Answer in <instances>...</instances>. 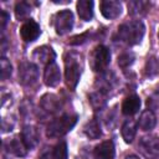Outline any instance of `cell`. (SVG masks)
<instances>
[{
	"instance_id": "cell-24",
	"label": "cell",
	"mask_w": 159,
	"mask_h": 159,
	"mask_svg": "<svg viewBox=\"0 0 159 159\" xmlns=\"http://www.w3.org/2000/svg\"><path fill=\"white\" fill-rule=\"evenodd\" d=\"M68 150H67V144L65 140H61L53 149V157L55 159H67Z\"/></svg>"
},
{
	"instance_id": "cell-23",
	"label": "cell",
	"mask_w": 159,
	"mask_h": 159,
	"mask_svg": "<svg viewBox=\"0 0 159 159\" xmlns=\"http://www.w3.org/2000/svg\"><path fill=\"white\" fill-rule=\"evenodd\" d=\"M89 102L92 104L93 108H102L106 103V97H104V93L103 92H96V93H92L89 96Z\"/></svg>"
},
{
	"instance_id": "cell-5",
	"label": "cell",
	"mask_w": 159,
	"mask_h": 159,
	"mask_svg": "<svg viewBox=\"0 0 159 159\" xmlns=\"http://www.w3.org/2000/svg\"><path fill=\"white\" fill-rule=\"evenodd\" d=\"M53 27L57 35H66L73 27V14L71 10H61L53 16Z\"/></svg>"
},
{
	"instance_id": "cell-1",
	"label": "cell",
	"mask_w": 159,
	"mask_h": 159,
	"mask_svg": "<svg viewBox=\"0 0 159 159\" xmlns=\"http://www.w3.org/2000/svg\"><path fill=\"white\" fill-rule=\"evenodd\" d=\"M145 32V26L140 20H132L128 22L122 24L118 27V39L120 42L128 45V46H134L138 45Z\"/></svg>"
},
{
	"instance_id": "cell-19",
	"label": "cell",
	"mask_w": 159,
	"mask_h": 159,
	"mask_svg": "<svg viewBox=\"0 0 159 159\" xmlns=\"http://www.w3.org/2000/svg\"><path fill=\"white\" fill-rule=\"evenodd\" d=\"M122 138L125 143H132L137 133V123L133 119H127L122 125Z\"/></svg>"
},
{
	"instance_id": "cell-29",
	"label": "cell",
	"mask_w": 159,
	"mask_h": 159,
	"mask_svg": "<svg viewBox=\"0 0 159 159\" xmlns=\"http://www.w3.org/2000/svg\"><path fill=\"white\" fill-rule=\"evenodd\" d=\"M148 106H150V107L159 106V88H157V91L153 93V96L150 98H148Z\"/></svg>"
},
{
	"instance_id": "cell-28",
	"label": "cell",
	"mask_w": 159,
	"mask_h": 159,
	"mask_svg": "<svg viewBox=\"0 0 159 159\" xmlns=\"http://www.w3.org/2000/svg\"><path fill=\"white\" fill-rule=\"evenodd\" d=\"M9 76H11V65L5 57H2L1 58V78L5 80Z\"/></svg>"
},
{
	"instance_id": "cell-20",
	"label": "cell",
	"mask_w": 159,
	"mask_h": 159,
	"mask_svg": "<svg viewBox=\"0 0 159 159\" xmlns=\"http://www.w3.org/2000/svg\"><path fill=\"white\" fill-rule=\"evenodd\" d=\"M83 132L89 139H97L102 134L101 125H99V123L96 118H93V119H91L89 122L86 123V125L83 127Z\"/></svg>"
},
{
	"instance_id": "cell-8",
	"label": "cell",
	"mask_w": 159,
	"mask_h": 159,
	"mask_svg": "<svg viewBox=\"0 0 159 159\" xmlns=\"http://www.w3.org/2000/svg\"><path fill=\"white\" fill-rule=\"evenodd\" d=\"M41 34V29H40V25L29 19L27 21H25L20 29V35H21V39L25 41V42H31V41H35Z\"/></svg>"
},
{
	"instance_id": "cell-2",
	"label": "cell",
	"mask_w": 159,
	"mask_h": 159,
	"mask_svg": "<svg viewBox=\"0 0 159 159\" xmlns=\"http://www.w3.org/2000/svg\"><path fill=\"white\" fill-rule=\"evenodd\" d=\"M81 56L77 52L67 53L65 57V80L70 89H75L81 77Z\"/></svg>"
},
{
	"instance_id": "cell-7",
	"label": "cell",
	"mask_w": 159,
	"mask_h": 159,
	"mask_svg": "<svg viewBox=\"0 0 159 159\" xmlns=\"http://www.w3.org/2000/svg\"><path fill=\"white\" fill-rule=\"evenodd\" d=\"M138 145L142 154L148 159H155L159 157V137L158 135L143 137L139 140Z\"/></svg>"
},
{
	"instance_id": "cell-27",
	"label": "cell",
	"mask_w": 159,
	"mask_h": 159,
	"mask_svg": "<svg viewBox=\"0 0 159 159\" xmlns=\"http://www.w3.org/2000/svg\"><path fill=\"white\" fill-rule=\"evenodd\" d=\"M88 36H89V31L83 32V34H81V35H76V36H73V37L70 39L68 43H70V45H73V46L82 45V43H84V42L88 40Z\"/></svg>"
},
{
	"instance_id": "cell-14",
	"label": "cell",
	"mask_w": 159,
	"mask_h": 159,
	"mask_svg": "<svg viewBox=\"0 0 159 159\" xmlns=\"http://www.w3.org/2000/svg\"><path fill=\"white\" fill-rule=\"evenodd\" d=\"M93 153L96 159H113L116 154L114 144L112 140H104L98 145H96Z\"/></svg>"
},
{
	"instance_id": "cell-12",
	"label": "cell",
	"mask_w": 159,
	"mask_h": 159,
	"mask_svg": "<svg viewBox=\"0 0 159 159\" xmlns=\"http://www.w3.org/2000/svg\"><path fill=\"white\" fill-rule=\"evenodd\" d=\"M43 81H45L46 86H48V87H56L60 83L61 72H60L58 66L55 62H52V63L46 66L45 73H43Z\"/></svg>"
},
{
	"instance_id": "cell-22",
	"label": "cell",
	"mask_w": 159,
	"mask_h": 159,
	"mask_svg": "<svg viewBox=\"0 0 159 159\" xmlns=\"http://www.w3.org/2000/svg\"><path fill=\"white\" fill-rule=\"evenodd\" d=\"M31 14V7L27 2L25 1H21V2H17L16 6H15V15H16V19L17 20H29L27 17L30 16Z\"/></svg>"
},
{
	"instance_id": "cell-10",
	"label": "cell",
	"mask_w": 159,
	"mask_h": 159,
	"mask_svg": "<svg viewBox=\"0 0 159 159\" xmlns=\"http://www.w3.org/2000/svg\"><path fill=\"white\" fill-rule=\"evenodd\" d=\"M21 139L25 143L27 149H32L39 144V140H40L39 130L34 125H25L21 132Z\"/></svg>"
},
{
	"instance_id": "cell-34",
	"label": "cell",
	"mask_w": 159,
	"mask_h": 159,
	"mask_svg": "<svg viewBox=\"0 0 159 159\" xmlns=\"http://www.w3.org/2000/svg\"><path fill=\"white\" fill-rule=\"evenodd\" d=\"M158 63H159V62H158Z\"/></svg>"
},
{
	"instance_id": "cell-11",
	"label": "cell",
	"mask_w": 159,
	"mask_h": 159,
	"mask_svg": "<svg viewBox=\"0 0 159 159\" xmlns=\"http://www.w3.org/2000/svg\"><path fill=\"white\" fill-rule=\"evenodd\" d=\"M32 57H34V60H36L41 65H46L47 66V65L55 62L53 60L56 58V53H55V51L51 47H48V46H41V47H37L34 51Z\"/></svg>"
},
{
	"instance_id": "cell-3",
	"label": "cell",
	"mask_w": 159,
	"mask_h": 159,
	"mask_svg": "<svg viewBox=\"0 0 159 159\" xmlns=\"http://www.w3.org/2000/svg\"><path fill=\"white\" fill-rule=\"evenodd\" d=\"M77 116L76 114H63L60 118L52 120L46 130L47 137L50 138H58L65 135L67 132H70L75 124L77 123Z\"/></svg>"
},
{
	"instance_id": "cell-13",
	"label": "cell",
	"mask_w": 159,
	"mask_h": 159,
	"mask_svg": "<svg viewBox=\"0 0 159 159\" xmlns=\"http://www.w3.org/2000/svg\"><path fill=\"white\" fill-rule=\"evenodd\" d=\"M4 147L9 153H11L16 157H25L27 153V148H26L25 143L22 142L21 138H17V137L5 140Z\"/></svg>"
},
{
	"instance_id": "cell-18",
	"label": "cell",
	"mask_w": 159,
	"mask_h": 159,
	"mask_svg": "<svg viewBox=\"0 0 159 159\" xmlns=\"http://www.w3.org/2000/svg\"><path fill=\"white\" fill-rule=\"evenodd\" d=\"M41 107L48 112V113H53V112H57L61 107V102L58 99L57 96L55 94H45L42 98H41Z\"/></svg>"
},
{
	"instance_id": "cell-33",
	"label": "cell",
	"mask_w": 159,
	"mask_h": 159,
	"mask_svg": "<svg viewBox=\"0 0 159 159\" xmlns=\"http://www.w3.org/2000/svg\"><path fill=\"white\" fill-rule=\"evenodd\" d=\"M158 35H159V32H158Z\"/></svg>"
},
{
	"instance_id": "cell-30",
	"label": "cell",
	"mask_w": 159,
	"mask_h": 159,
	"mask_svg": "<svg viewBox=\"0 0 159 159\" xmlns=\"http://www.w3.org/2000/svg\"><path fill=\"white\" fill-rule=\"evenodd\" d=\"M7 20H9V15H7L5 11H1V12H0V22H1V29H4V27H5V25H6Z\"/></svg>"
},
{
	"instance_id": "cell-15",
	"label": "cell",
	"mask_w": 159,
	"mask_h": 159,
	"mask_svg": "<svg viewBox=\"0 0 159 159\" xmlns=\"http://www.w3.org/2000/svg\"><path fill=\"white\" fill-rule=\"evenodd\" d=\"M139 108H140V98L135 94H132L123 101L122 113L125 116H133L139 111Z\"/></svg>"
},
{
	"instance_id": "cell-16",
	"label": "cell",
	"mask_w": 159,
	"mask_h": 159,
	"mask_svg": "<svg viewBox=\"0 0 159 159\" xmlns=\"http://www.w3.org/2000/svg\"><path fill=\"white\" fill-rule=\"evenodd\" d=\"M155 124H157V118H155V114L152 111L147 109L140 114V118L138 120V127L142 130H145V132L150 130L155 127Z\"/></svg>"
},
{
	"instance_id": "cell-32",
	"label": "cell",
	"mask_w": 159,
	"mask_h": 159,
	"mask_svg": "<svg viewBox=\"0 0 159 159\" xmlns=\"http://www.w3.org/2000/svg\"><path fill=\"white\" fill-rule=\"evenodd\" d=\"M125 159H139V158H138L137 155H128Z\"/></svg>"
},
{
	"instance_id": "cell-6",
	"label": "cell",
	"mask_w": 159,
	"mask_h": 159,
	"mask_svg": "<svg viewBox=\"0 0 159 159\" xmlns=\"http://www.w3.org/2000/svg\"><path fill=\"white\" fill-rule=\"evenodd\" d=\"M39 78L37 66L32 62H22L19 65V82L22 86H31Z\"/></svg>"
},
{
	"instance_id": "cell-25",
	"label": "cell",
	"mask_w": 159,
	"mask_h": 159,
	"mask_svg": "<svg viewBox=\"0 0 159 159\" xmlns=\"http://www.w3.org/2000/svg\"><path fill=\"white\" fill-rule=\"evenodd\" d=\"M158 70H159V63L157 62V60L154 57L148 58L147 63H145V75L149 77L155 76L158 73Z\"/></svg>"
},
{
	"instance_id": "cell-17",
	"label": "cell",
	"mask_w": 159,
	"mask_h": 159,
	"mask_svg": "<svg viewBox=\"0 0 159 159\" xmlns=\"http://www.w3.org/2000/svg\"><path fill=\"white\" fill-rule=\"evenodd\" d=\"M77 12L83 21H89L93 17V1L80 0L77 2Z\"/></svg>"
},
{
	"instance_id": "cell-21",
	"label": "cell",
	"mask_w": 159,
	"mask_h": 159,
	"mask_svg": "<svg viewBox=\"0 0 159 159\" xmlns=\"http://www.w3.org/2000/svg\"><path fill=\"white\" fill-rule=\"evenodd\" d=\"M149 4L145 1H129L128 2V12L130 15H143L147 12Z\"/></svg>"
},
{
	"instance_id": "cell-4",
	"label": "cell",
	"mask_w": 159,
	"mask_h": 159,
	"mask_svg": "<svg viewBox=\"0 0 159 159\" xmlns=\"http://www.w3.org/2000/svg\"><path fill=\"white\" fill-rule=\"evenodd\" d=\"M111 62V52L109 50L103 46L98 45L94 47L89 56V66L94 72H102L107 68V66Z\"/></svg>"
},
{
	"instance_id": "cell-9",
	"label": "cell",
	"mask_w": 159,
	"mask_h": 159,
	"mask_svg": "<svg viewBox=\"0 0 159 159\" xmlns=\"http://www.w3.org/2000/svg\"><path fill=\"white\" fill-rule=\"evenodd\" d=\"M101 14L106 19H116L122 14V4L116 0H106L99 4Z\"/></svg>"
},
{
	"instance_id": "cell-26",
	"label": "cell",
	"mask_w": 159,
	"mask_h": 159,
	"mask_svg": "<svg viewBox=\"0 0 159 159\" xmlns=\"http://www.w3.org/2000/svg\"><path fill=\"white\" fill-rule=\"evenodd\" d=\"M133 61H134V56H133L132 53L124 52V53H122L120 56H118V65H119L120 67H123V68L130 66V65L133 63Z\"/></svg>"
},
{
	"instance_id": "cell-31",
	"label": "cell",
	"mask_w": 159,
	"mask_h": 159,
	"mask_svg": "<svg viewBox=\"0 0 159 159\" xmlns=\"http://www.w3.org/2000/svg\"><path fill=\"white\" fill-rule=\"evenodd\" d=\"M40 159H55V157H53V153L52 154L51 153H45L40 157Z\"/></svg>"
}]
</instances>
